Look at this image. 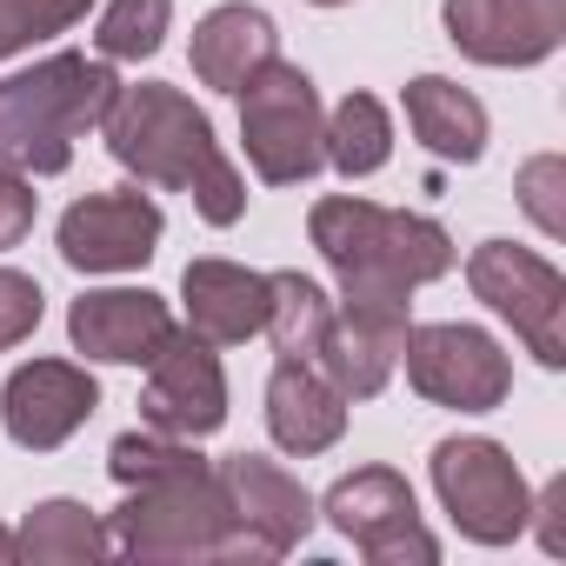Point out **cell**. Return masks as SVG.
<instances>
[{"label":"cell","instance_id":"6da1fadb","mask_svg":"<svg viewBox=\"0 0 566 566\" xmlns=\"http://www.w3.org/2000/svg\"><path fill=\"white\" fill-rule=\"evenodd\" d=\"M101 134H107V154H114L127 174L187 193L207 227H233V220L247 213V180H240V167L220 154L213 120H207L180 87H167V81L120 87L114 107L101 114Z\"/></svg>","mask_w":566,"mask_h":566},{"label":"cell","instance_id":"7a4b0ae2","mask_svg":"<svg viewBox=\"0 0 566 566\" xmlns=\"http://www.w3.org/2000/svg\"><path fill=\"white\" fill-rule=\"evenodd\" d=\"M307 240L340 273L347 301H407L413 287L453 273V240L427 213L374 207L360 193H327L307 213Z\"/></svg>","mask_w":566,"mask_h":566},{"label":"cell","instance_id":"3957f363","mask_svg":"<svg viewBox=\"0 0 566 566\" xmlns=\"http://www.w3.org/2000/svg\"><path fill=\"white\" fill-rule=\"evenodd\" d=\"M120 81L107 61L87 54H48L28 74L0 81V167L14 174H67L74 140L87 127H101V114L114 107Z\"/></svg>","mask_w":566,"mask_h":566},{"label":"cell","instance_id":"277c9868","mask_svg":"<svg viewBox=\"0 0 566 566\" xmlns=\"http://www.w3.org/2000/svg\"><path fill=\"white\" fill-rule=\"evenodd\" d=\"M114 546L134 559H220V539L233 533V500L207 467L127 486V506L107 520Z\"/></svg>","mask_w":566,"mask_h":566},{"label":"cell","instance_id":"5b68a950","mask_svg":"<svg viewBox=\"0 0 566 566\" xmlns=\"http://www.w3.org/2000/svg\"><path fill=\"white\" fill-rule=\"evenodd\" d=\"M240 147L266 187H301L327 167V114L294 61H266L240 87Z\"/></svg>","mask_w":566,"mask_h":566},{"label":"cell","instance_id":"8992f818","mask_svg":"<svg viewBox=\"0 0 566 566\" xmlns=\"http://www.w3.org/2000/svg\"><path fill=\"white\" fill-rule=\"evenodd\" d=\"M433 493L453 513V526L480 546H506L533 526L526 473L513 467V453L500 440H480V433L440 440L433 447Z\"/></svg>","mask_w":566,"mask_h":566},{"label":"cell","instance_id":"52a82bcc","mask_svg":"<svg viewBox=\"0 0 566 566\" xmlns=\"http://www.w3.org/2000/svg\"><path fill=\"white\" fill-rule=\"evenodd\" d=\"M467 287L500 321H513V334L539 367H566V280L553 260L513 240H480L467 260Z\"/></svg>","mask_w":566,"mask_h":566},{"label":"cell","instance_id":"ba28073f","mask_svg":"<svg viewBox=\"0 0 566 566\" xmlns=\"http://www.w3.org/2000/svg\"><path fill=\"white\" fill-rule=\"evenodd\" d=\"M407 380L420 400L453 407V413H493L513 394V360L500 354V340L486 327L467 321H433V327H407Z\"/></svg>","mask_w":566,"mask_h":566},{"label":"cell","instance_id":"9c48e42d","mask_svg":"<svg viewBox=\"0 0 566 566\" xmlns=\"http://www.w3.org/2000/svg\"><path fill=\"white\" fill-rule=\"evenodd\" d=\"M327 526L347 533L374 566H433L440 559V539L420 526V506H413V486L394 473V467H360L347 480L327 486L321 500Z\"/></svg>","mask_w":566,"mask_h":566},{"label":"cell","instance_id":"30bf717a","mask_svg":"<svg viewBox=\"0 0 566 566\" xmlns=\"http://www.w3.org/2000/svg\"><path fill=\"white\" fill-rule=\"evenodd\" d=\"M140 420L154 433H174V440H207L227 427V374H220V354L174 327L160 340V354L147 360V387H140Z\"/></svg>","mask_w":566,"mask_h":566},{"label":"cell","instance_id":"8fae6325","mask_svg":"<svg viewBox=\"0 0 566 566\" xmlns=\"http://www.w3.org/2000/svg\"><path fill=\"white\" fill-rule=\"evenodd\" d=\"M101 407V380L74 360H28L0 387V427L28 453H54L61 440H74Z\"/></svg>","mask_w":566,"mask_h":566},{"label":"cell","instance_id":"7c38bea8","mask_svg":"<svg viewBox=\"0 0 566 566\" xmlns=\"http://www.w3.org/2000/svg\"><path fill=\"white\" fill-rule=\"evenodd\" d=\"M160 247V207L140 187L87 193L61 213V260L74 273H134Z\"/></svg>","mask_w":566,"mask_h":566},{"label":"cell","instance_id":"4fadbf2b","mask_svg":"<svg viewBox=\"0 0 566 566\" xmlns=\"http://www.w3.org/2000/svg\"><path fill=\"white\" fill-rule=\"evenodd\" d=\"M447 41L480 67H533L566 41V0H447Z\"/></svg>","mask_w":566,"mask_h":566},{"label":"cell","instance_id":"5bb4252c","mask_svg":"<svg viewBox=\"0 0 566 566\" xmlns=\"http://www.w3.org/2000/svg\"><path fill=\"white\" fill-rule=\"evenodd\" d=\"M407 301H347L334 307V327L314 354V367L347 394V400H374L394 367H400V347H407Z\"/></svg>","mask_w":566,"mask_h":566},{"label":"cell","instance_id":"9a60e30c","mask_svg":"<svg viewBox=\"0 0 566 566\" xmlns=\"http://www.w3.org/2000/svg\"><path fill=\"white\" fill-rule=\"evenodd\" d=\"M167 334H174V314H167V301L147 294V287H101V294H81V301L67 307V340H74V354L107 360V367H147Z\"/></svg>","mask_w":566,"mask_h":566},{"label":"cell","instance_id":"2e32d148","mask_svg":"<svg viewBox=\"0 0 566 566\" xmlns=\"http://www.w3.org/2000/svg\"><path fill=\"white\" fill-rule=\"evenodd\" d=\"M213 473H220V486H227V500H233V520H240L247 533H260L273 553H294V546L314 533L321 506H314V493H307L287 467H280V460H266V453H233V460H220Z\"/></svg>","mask_w":566,"mask_h":566},{"label":"cell","instance_id":"e0dca14e","mask_svg":"<svg viewBox=\"0 0 566 566\" xmlns=\"http://www.w3.org/2000/svg\"><path fill=\"white\" fill-rule=\"evenodd\" d=\"M180 301H187V334H200L207 347H247L266 327V273L240 260H187Z\"/></svg>","mask_w":566,"mask_h":566},{"label":"cell","instance_id":"ac0fdd59","mask_svg":"<svg viewBox=\"0 0 566 566\" xmlns=\"http://www.w3.org/2000/svg\"><path fill=\"white\" fill-rule=\"evenodd\" d=\"M266 433L280 453H327L347 433V394L314 360H280L266 380Z\"/></svg>","mask_w":566,"mask_h":566},{"label":"cell","instance_id":"d6986e66","mask_svg":"<svg viewBox=\"0 0 566 566\" xmlns=\"http://www.w3.org/2000/svg\"><path fill=\"white\" fill-rule=\"evenodd\" d=\"M193 74H200V87H213V94H240L273 54H280V28L260 14V8H247V0H227V8H213L200 28H193Z\"/></svg>","mask_w":566,"mask_h":566},{"label":"cell","instance_id":"ffe728a7","mask_svg":"<svg viewBox=\"0 0 566 566\" xmlns=\"http://www.w3.org/2000/svg\"><path fill=\"white\" fill-rule=\"evenodd\" d=\"M407 127H413V140L427 147V154H440V160H453V167H473L480 154H486V107L460 87V81H447V74H420V81H407Z\"/></svg>","mask_w":566,"mask_h":566},{"label":"cell","instance_id":"44dd1931","mask_svg":"<svg viewBox=\"0 0 566 566\" xmlns=\"http://www.w3.org/2000/svg\"><path fill=\"white\" fill-rule=\"evenodd\" d=\"M14 539H21V559H34V566H94L114 546L101 513H87L81 500H41Z\"/></svg>","mask_w":566,"mask_h":566},{"label":"cell","instance_id":"7402d4cb","mask_svg":"<svg viewBox=\"0 0 566 566\" xmlns=\"http://www.w3.org/2000/svg\"><path fill=\"white\" fill-rule=\"evenodd\" d=\"M327 327H334V301L307 273H266V327L260 334H273L280 360H314Z\"/></svg>","mask_w":566,"mask_h":566},{"label":"cell","instance_id":"603a6c76","mask_svg":"<svg viewBox=\"0 0 566 566\" xmlns=\"http://www.w3.org/2000/svg\"><path fill=\"white\" fill-rule=\"evenodd\" d=\"M394 160V120L374 94H347L334 114H327V167L347 174V180H367Z\"/></svg>","mask_w":566,"mask_h":566},{"label":"cell","instance_id":"cb8c5ba5","mask_svg":"<svg viewBox=\"0 0 566 566\" xmlns=\"http://www.w3.org/2000/svg\"><path fill=\"white\" fill-rule=\"evenodd\" d=\"M167 21H174V0H107L94 48L101 61H154L167 41Z\"/></svg>","mask_w":566,"mask_h":566},{"label":"cell","instance_id":"d4e9b609","mask_svg":"<svg viewBox=\"0 0 566 566\" xmlns=\"http://www.w3.org/2000/svg\"><path fill=\"white\" fill-rule=\"evenodd\" d=\"M187 467H207L200 453H193V440H174V433H120L114 447H107V473L120 480V486H147V480H167V473H187Z\"/></svg>","mask_w":566,"mask_h":566},{"label":"cell","instance_id":"484cf974","mask_svg":"<svg viewBox=\"0 0 566 566\" xmlns=\"http://www.w3.org/2000/svg\"><path fill=\"white\" fill-rule=\"evenodd\" d=\"M94 0H0V61L34 48V41H54L67 34L74 21H87Z\"/></svg>","mask_w":566,"mask_h":566},{"label":"cell","instance_id":"4316f807","mask_svg":"<svg viewBox=\"0 0 566 566\" xmlns=\"http://www.w3.org/2000/svg\"><path fill=\"white\" fill-rule=\"evenodd\" d=\"M566 160L559 154H539V160H526L520 167V207L533 213V227L546 233V240H559L566 233Z\"/></svg>","mask_w":566,"mask_h":566},{"label":"cell","instance_id":"83f0119b","mask_svg":"<svg viewBox=\"0 0 566 566\" xmlns=\"http://www.w3.org/2000/svg\"><path fill=\"white\" fill-rule=\"evenodd\" d=\"M48 314V294H41V280L34 273H14V266H0V347H21Z\"/></svg>","mask_w":566,"mask_h":566},{"label":"cell","instance_id":"f1b7e54d","mask_svg":"<svg viewBox=\"0 0 566 566\" xmlns=\"http://www.w3.org/2000/svg\"><path fill=\"white\" fill-rule=\"evenodd\" d=\"M34 213H41L34 180H28V174H14V167H0V253L21 247V240L34 233Z\"/></svg>","mask_w":566,"mask_h":566},{"label":"cell","instance_id":"f546056e","mask_svg":"<svg viewBox=\"0 0 566 566\" xmlns=\"http://www.w3.org/2000/svg\"><path fill=\"white\" fill-rule=\"evenodd\" d=\"M533 513H539V546H546V553H566V526H559V513H566V480H553L546 500H533Z\"/></svg>","mask_w":566,"mask_h":566},{"label":"cell","instance_id":"4dcf8cb0","mask_svg":"<svg viewBox=\"0 0 566 566\" xmlns=\"http://www.w3.org/2000/svg\"><path fill=\"white\" fill-rule=\"evenodd\" d=\"M0 559H21V539L14 533H0Z\"/></svg>","mask_w":566,"mask_h":566},{"label":"cell","instance_id":"1f68e13d","mask_svg":"<svg viewBox=\"0 0 566 566\" xmlns=\"http://www.w3.org/2000/svg\"><path fill=\"white\" fill-rule=\"evenodd\" d=\"M314 8H347V0H314Z\"/></svg>","mask_w":566,"mask_h":566}]
</instances>
